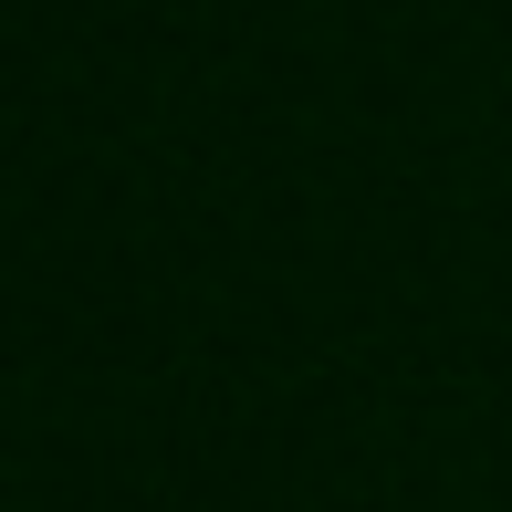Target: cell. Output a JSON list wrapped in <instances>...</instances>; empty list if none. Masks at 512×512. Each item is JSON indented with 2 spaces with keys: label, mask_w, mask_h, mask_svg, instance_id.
Wrapping results in <instances>:
<instances>
[]
</instances>
